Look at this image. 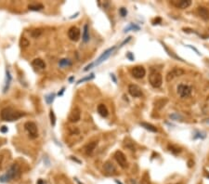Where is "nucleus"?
Masks as SVG:
<instances>
[{
	"instance_id": "obj_1",
	"label": "nucleus",
	"mask_w": 209,
	"mask_h": 184,
	"mask_svg": "<svg viewBox=\"0 0 209 184\" xmlns=\"http://www.w3.org/2000/svg\"><path fill=\"white\" fill-rule=\"evenodd\" d=\"M23 115H24L23 113L16 111L9 107L4 108V109L1 111V113H0V117H1V119L4 120V121H8V122L16 121V120L22 117Z\"/></svg>"
},
{
	"instance_id": "obj_2",
	"label": "nucleus",
	"mask_w": 209,
	"mask_h": 184,
	"mask_svg": "<svg viewBox=\"0 0 209 184\" xmlns=\"http://www.w3.org/2000/svg\"><path fill=\"white\" fill-rule=\"evenodd\" d=\"M20 175H21V168L17 164H14L9 167V169L7 171V173L0 177V182L3 183L8 182L11 180L16 179V178H19Z\"/></svg>"
},
{
	"instance_id": "obj_3",
	"label": "nucleus",
	"mask_w": 209,
	"mask_h": 184,
	"mask_svg": "<svg viewBox=\"0 0 209 184\" xmlns=\"http://www.w3.org/2000/svg\"><path fill=\"white\" fill-rule=\"evenodd\" d=\"M149 82L151 85V87H154L155 88L160 87L163 83V78H162L161 74L156 71H153L149 75Z\"/></svg>"
},
{
	"instance_id": "obj_4",
	"label": "nucleus",
	"mask_w": 209,
	"mask_h": 184,
	"mask_svg": "<svg viewBox=\"0 0 209 184\" xmlns=\"http://www.w3.org/2000/svg\"><path fill=\"white\" fill-rule=\"evenodd\" d=\"M177 91H178V94L179 95L180 98H188L191 96L192 88L191 86L189 85H185V84H179L178 86V88H177Z\"/></svg>"
},
{
	"instance_id": "obj_5",
	"label": "nucleus",
	"mask_w": 209,
	"mask_h": 184,
	"mask_svg": "<svg viewBox=\"0 0 209 184\" xmlns=\"http://www.w3.org/2000/svg\"><path fill=\"white\" fill-rule=\"evenodd\" d=\"M24 128L28 132L29 137L31 139H35L38 136V131H37V126L34 122H26L24 124Z\"/></svg>"
},
{
	"instance_id": "obj_6",
	"label": "nucleus",
	"mask_w": 209,
	"mask_h": 184,
	"mask_svg": "<svg viewBox=\"0 0 209 184\" xmlns=\"http://www.w3.org/2000/svg\"><path fill=\"white\" fill-rule=\"evenodd\" d=\"M184 73H185L184 70H182L181 68H174V69L171 70V71L166 74V81L167 82L172 81L174 78L183 75V74H184Z\"/></svg>"
},
{
	"instance_id": "obj_7",
	"label": "nucleus",
	"mask_w": 209,
	"mask_h": 184,
	"mask_svg": "<svg viewBox=\"0 0 209 184\" xmlns=\"http://www.w3.org/2000/svg\"><path fill=\"white\" fill-rule=\"evenodd\" d=\"M115 158L116 162L119 164V166L121 167L125 168L126 167H128V161H126V157L122 153V152L117 151L116 153L115 154Z\"/></svg>"
},
{
	"instance_id": "obj_8",
	"label": "nucleus",
	"mask_w": 209,
	"mask_h": 184,
	"mask_svg": "<svg viewBox=\"0 0 209 184\" xmlns=\"http://www.w3.org/2000/svg\"><path fill=\"white\" fill-rule=\"evenodd\" d=\"M80 117H81V111L79 108L75 107L71 111V113H70V115L68 116V120L72 123H76L80 120Z\"/></svg>"
},
{
	"instance_id": "obj_9",
	"label": "nucleus",
	"mask_w": 209,
	"mask_h": 184,
	"mask_svg": "<svg viewBox=\"0 0 209 184\" xmlns=\"http://www.w3.org/2000/svg\"><path fill=\"white\" fill-rule=\"evenodd\" d=\"M68 36L72 41H74V42L78 41L80 38V30L75 26L71 27L68 31Z\"/></svg>"
},
{
	"instance_id": "obj_10",
	"label": "nucleus",
	"mask_w": 209,
	"mask_h": 184,
	"mask_svg": "<svg viewBox=\"0 0 209 184\" xmlns=\"http://www.w3.org/2000/svg\"><path fill=\"white\" fill-rule=\"evenodd\" d=\"M128 92L131 96L134 98H138L142 96V91L141 89V87L134 84H131L128 86Z\"/></svg>"
},
{
	"instance_id": "obj_11",
	"label": "nucleus",
	"mask_w": 209,
	"mask_h": 184,
	"mask_svg": "<svg viewBox=\"0 0 209 184\" xmlns=\"http://www.w3.org/2000/svg\"><path fill=\"white\" fill-rule=\"evenodd\" d=\"M132 75L134 76L135 78H142L145 76V74H146V70L144 69V67L142 66H136L132 69Z\"/></svg>"
},
{
	"instance_id": "obj_12",
	"label": "nucleus",
	"mask_w": 209,
	"mask_h": 184,
	"mask_svg": "<svg viewBox=\"0 0 209 184\" xmlns=\"http://www.w3.org/2000/svg\"><path fill=\"white\" fill-rule=\"evenodd\" d=\"M172 5L178 9H184L192 5V1L191 0H174V1H172Z\"/></svg>"
},
{
	"instance_id": "obj_13",
	"label": "nucleus",
	"mask_w": 209,
	"mask_h": 184,
	"mask_svg": "<svg viewBox=\"0 0 209 184\" xmlns=\"http://www.w3.org/2000/svg\"><path fill=\"white\" fill-rule=\"evenodd\" d=\"M115 47H112V48H108V49L106 50V51H104V52L102 53V55H101L99 58L96 61V62L94 63V65H99L100 63H102L104 61H106V60L110 57V55L112 53V51L115 50Z\"/></svg>"
},
{
	"instance_id": "obj_14",
	"label": "nucleus",
	"mask_w": 209,
	"mask_h": 184,
	"mask_svg": "<svg viewBox=\"0 0 209 184\" xmlns=\"http://www.w3.org/2000/svg\"><path fill=\"white\" fill-rule=\"evenodd\" d=\"M198 14L199 16L205 21H209V10L205 7H199L198 8Z\"/></svg>"
},
{
	"instance_id": "obj_15",
	"label": "nucleus",
	"mask_w": 209,
	"mask_h": 184,
	"mask_svg": "<svg viewBox=\"0 0 209 184\" xmlns=\"http://www.w3.org/2000/svg\"><path fill=\"white\" fill-rule=\"evenodd\" d=\"M104 170L106 171L108 174H115L116 172V168L115 167V165H113L112 162L108 161L104 164Z\"/></svg>"
},
{
	"instance_id": "obj_16",
	"label": "nucleus",
	"mask_w": 209,
	"mask_h": 184,
	"mask_svg": "<svg viewBox=\"0 0 209 184\" xmlns=\"http://www.w3.org/2000/svg\"><path fill=\"white\" fill-rule=\"evenodd\" d=\"M32 65L36 69H45L46 68V63L42 59H35L32 61Z\"/></svg>"
},
{
	"instance_id": "obj_17",
	"label": "nucleus",
	"mask_w": 209,
	"mask_h": 184,
	"mask_svg": "<svg viewBox=\"0 0 209 184\" xmlns=\"http://www.w3.org/2000/svg\"><path fill=\"white\" fill-rule=\"evenodd\" d=\"M97 144H98L97 141H92V142H89L87 145H86V147H85L86 154H91L93 152H94V150L96 149Z\"/></svg>"
},
{
	"instance_id": "obj_18",
	"label": "nucleus",
	"mask_w": 209,
	"mask_h": 184,
	"mask_svg": "<svg viewBox=\"0 0 209 184\" xmlns=\"http://www.w3.org/2000/svg\"><path fill=\"white\" fill-rule=\"evenodd\" d=\"M82 38H83L84 42H88L89 41V28H88V25L85 24L84 29H83V35H82Z\"/></svg>"
},
{
	"instance_id": "obj_19",
	"label": "nucleus",
	"mask_w": 209,
	"mask_h": 184,
	"mask_svg": "<svg viewBox=\"0 0 209 184\" xmlns=\"http://www.w3.org/2000/svg\"><path fill=\"white\" fill-rule=\"evenodd\" d=\"M11 74L9 73V70H7V74H6V81H5V87H4V92H7L9 87V85H10V82H11Z\"/></svg>"
},
{
	"instance_id": "obj_20",
	"label": "nucleus",
	"mask_w": 209,
	"mask_h": 184,
	"mask_svg": "<svg viewBox=\"0 0 209 184\" xmlns=\"http://www.w3.org/2000/svg\"><path fill=\"white\" fill-rule=\"evenodd\" d=\"M98 113L102 117H106L108 115V110H107V107L104 104H99L98 106Z\"/></svg>"
},
{
	"instance_id": "obj_21",
	"label": "nucleus",
	"mask_w": 209,
	"mask_h": 184,
	"mask_svg": "<svg viewBox=\"0 0 209 184\" xmlns=\"http://www.w3.org/2000/svg\"><path fill=\"white\" fill-rule=\"evenodd\" d=\"M141 126H143L144 128H146L147 130L149 131H151V132H157V128H155L154 126L151 125V124H148V123H141L139 124Z\"/></svg>"
},
{
	"instance_id": "obj_22",
	"label": "nucleus",
	"mask_w": 209,
	"mask_h": 184,
	"mask_svg": "<svg viewBox=\"0 0 209 184\" xmlns=\"http://www.w3.org/2000/svg\"><path fill=\"white\" fill-rule=\"evenodd\" d=\"M28 9L30 10L38 11V10H41L42 9H44V6L42 4H31L28 6Z\"/></svg>"
},
{
	"instance_id": "obj_23",
	"label": "nucleus",
	"mask_w": 209,
	"mask_h": 184,
	"mask_svg": "<svg viewBox=\"0 0 209 184\" xmlns=\"http://www.w3.org/2000/svg\"><path fill=\"white\" fill-rule=\"evenodd\" d=\"M130 30H133V31H138L139 30V26H138V25L134 24V23H130L128 27H125L124 32L125 33H128V32H129Z\"/></svg>"
},
{
	"instance_id": "obj_24",
	"label": "nucleus",
	"mask_w": 209,
	"mask_h": 184,
	"mask_svg": "<svg viewBox=\"0 0 209 184\" xmlns=\"http://www.w3.org/2000/svg\"><path fill=\"white\" fill-rule=\"evenodd\" d=\"M29 45H30V41L27 38H25V37H22L21 40H20V46H21V48H27Z\"/></svg>"
},
{
	"instance_id": "obj_25",
	"label": "nucleus",
	"mask_w": 209,
	"mask_h": 184,
	"mask_svg": "<svg viewBox=\"0 0 209 184\" xmlns=\"http://www.w3.org/2000/svg\"><path fill=\"white\" fill-rule=\"evenodd\" d=\"M60 66L61 67H64V66H69V65H71L72 63L71 61H70L68 59H62L61 61H60Z\"/></svg>"
},
{
	"instance_id": "obj_26",
	"label": "nucleus",
	"mask_w": 209,
	"mask_h": 184,
	"mask_svg": "<svg viewBox=\"0 0 209 184\" xmlns=\"http://www.w3.org/2000/svg\"><path fill=\"white\" fill-rule=\"evenodd\" d=\"M168 149L170 152H172V153H174V154H178L181 151L180 148L177 147V146H174V145H168Z\"/></svg>"
},
{
	"instance_id": "obj_27",
	"label": "nucleus",
	"mask_w": 209,
	"mask_h": 184,
	"mask_svg": "<svg viewBox=\"0 0 209 184\" xmlns=\"http://www.w3.org/2000/svg\"><path fill=\"white\" fill-rule=\"evenodd\" d=\"M170 118L171 119H173V120H176V121H182L183 120V117L179 115V113H172V115H170Z\"/></svg>"
},
{
	"instance_id": "obj_28",
	"label": "nucleus",
	"mask_w": 209,
	"mask_h": 184,
	"mask_svg": "<svg viewBox=\"0 0 209 184\" xmlns=\"http://www.w3.org/2000/svg\"><path fill=\"white\" fill-rule=\"evenodd\" d=\"M41 34H42V31L40 29H35L34 31H32L31 35L33 37H35V38H37V37H38Z\"/></svg>"
},
{
	"instance_id": "obj_29",
	"label": "nucleus",
	"mask_w": 209,
	"mask_h": 184,
	"mask_svg": "<svg viewBox=\"0 0 209 184\" xmlns=\"http://www.w3.org/2000/svg\"><path fill=\"white\" fill-rule=\"evenodd\" d=\"M49 117H50V122H51V125L55 126V124H56V117H55V113H54V112L52 110H50Z\"/></svg>"
},
{
	"instance_id": "obj_30",
	"label": "nucleus",
	"mask_w": 209,
	"mask_h": 184,
	"mask_svg": "<svg viewBox=\"0 0 209 184\" xmlns=\"http://www.w3.org/2000/svg\"><path fill=\"white\" fill-rule=\"evenodd\" d=\"M54 98H55V94H54V93L48 95V96L46 97V100H47V102H48V104L52 103V101L54 100Z\"/></svg>"
},
{
	"instance_id": "obj_31",
	"label": "nucleus",
	"mask_w": 209,
	"mask_h": 184,
	"mask_svg": "<svg viewBox=\"0 0 209 184\" xmlns=\"http://www.w3.org/2000/svg\"><path fill=\"white\" fill-rule=\"evenodd\" d=\"M92 78H94V74H90V76H89V75H88V76H86V77H84V78L80 79V80L77 82V84H81V83H83V82L87 81V80H90V79H92Z\"/></svg>"
},
{
	"instance_id": "obj_32",
	"label": "nucleus",
	"mask_w": 209,
	"mask_h": 184,
	"mask_svg": "<svg viewBox=\"0 0 209 184\" xmlns=\"http://www.w3.org/2000/svg\"><path fill=\"white\" fill-rule=\"evenodd\" d=\"M119 12H120V14H121L122 17H125L126 14H128V11H126V9H125V8H121V9H120Z\"/></svg>"
},
{
	"instance_id": "obj_33",
	"label": "nucleus",
	"mask_w": 209,
	"mask_h": 184,
	"mask_svg": "<svg viewBox=\"0 0 209 184\" xmlns=\"http://www.w3.org/2000/svg\"><path fill=\"white\" fill-rule=\"evenodd\" d=\"M141 184H150V180H149V179H145V174H144V176H143V179L141 180Z\"/></svg>"
},
{
	"instance_id": "obj_34",
	"label": "nucleus",
	"mask_w": 209,
	"mask_h": 184,
	"mask_svg": "<svg viewBox=\"0 0 209 184\" xmlns=\"http://www.w3.org/2000/svg\"><path fill=\"white\" fill-rule=\"evenodd\" d=\"M126 57H128V58L130 61H134V56L132 55L131 52H128V54H126Z\"/></svg>"
},
{
	"instance_id": "obj_35",
	"label": "nucleus",
	"mask_w": 209,
	"mask_h": 184,
	"mask_svg": "<svg viewBox=\"0 0 209 184\" xmlns=\"http://www.w3.org/2000/svg\"><path fill=\"white\" fill-rule=\"evenodd\" d=\"M131 38H132L131 36H128V39H125V41H124V42L121 44V46H120V47H122V46H124V45H125V44H126L128 42H129V41L131 40Z\"/></svg>"
},
{
	"instance_id": "obj_36",
	"label": "nucleus",
	"mask_w": 209,
	"mask_h": 184,
	"mask_svg": "<svg viewBox=\"0 0 209 184\" xmlns=\"http://www.w3.org/2000/svg\"><path fill=\"white\" fill-rule=\"evenodd\" d=\"M0 131L1 132H3V133H6V132H8V128L7 126H3L1 128H0Z\"/></svg>"
},
{
	"instance_id": "obj_37",
	"label": "nucleus",
	"mask_w": 209,
	"mask_h": 184,
	"mask_svg": "<svg viewBox=\"0 0 209 184\" xmlns=\"http://www.w3.org/2000/svg\"><path fill=\"white\" fill-rule=\"evenodd\" d=\"M92 66H94V63H90L89 65H87V66L84 69V71H88V70H89V69H91Z\"/></svg>"
},
{
	"instance_id": "obj_38",
	"label": "nucleus",
	"mask_w": 209,
	"mask_h": 184,
	"mask_svg": "<svg viewBox=\"0 0 209 184\" xmlns=\"http://www.w3.org/2000/svg\"><path fill=\"white\" fill-rule=\"evenodd\" d=\"M187 47H188V48H191L192 49H193V50H194V51H196V53H197L198 55H200V53H199V51H198V50H197V49H196L195 48H193V47H192V46H190V45H188Z\"/></svg>"
},
{
	"instance_id": "obj_39",
	"label": "nucleus",
	"mask_w": 209,
	"mask_h": 184,
	"mask_svg": "<svg viewBox=\"0 0 209 184\" xmlns=\"http://www.w3.org/2000/svg\"><path fill=\"white\" fill-rule=\"evenodd\" d=\"M161 21H162V20H161V18H157L156 20L154 22V24H157V22H161Z\"/></svg>"
},
{
	"instance_id": "obj_40",
	"label": "nucleus",
	"mask_w": 209,
	"mask_h": 184,
	"mask_svg": "<svg viewBox=\"0 0 209 184\" xmlns=\"http://www.w3.org/2000/svg\"><path fill=\"white\" fill-rule=\"evenodd\" d=\"M128 184H137L135 180H128Z\"/></svg>"
},
{
	"instance_id": "obj_41",
	"label": "nucleus",
	"mask_w": 209,
	"mask_h": 184,
	"mask_svg": "<svg viewBox=\"0 0 209 184\" xmlns=\"http://www.w3.org/2000/svg\"><path fill=\"white\" fill-rule=\"evenodd\" d=\"M111 77L112 78L113 82H115V83H116V79H115V74H111Z\"/></svg>"
},
{
	"instance_id": "obj_42",
	"label": "nucleus",
	"mask_w": 209,
	"mask_h": 184,
	"mask_svg": "<svg viewBox=\"0 0 209 184\" xmlns=\"http://www.w3.org/2000/svg\"><path fill=\"white\" fill-rule=\"evenodd\" d=\"M43 183H44V182H43V180H38V182H37V184H43Z\"/></svg>"
},
{
	"instance_id": "obj_43",
	"label": "nucleus",
	"mask_w": 209,
	"mask_h": 184,
	"mask_svg": "<svg viewBox=\"0 0 209 184\" xmlns=\"http://www.w3.org/2000/svg\"><path fill=\"white\" fill-rule=\"evenodd\" d=\"M207 177H208V178H209V176H207Z\"/></svg>"
}]
</instances>
